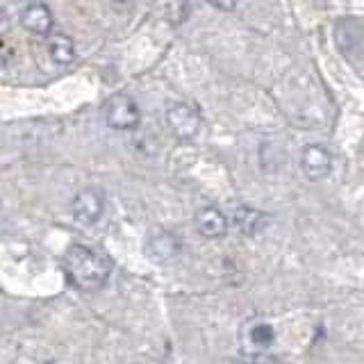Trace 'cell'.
<instances>
[{
	"instance_id": "5b68a950",
	"label": "cell",
	"mask_w": 364,
	"mask_h": 364,
	"mask_svg": "<svg viewBox=\"0 0 364 364\" xmlns=\"http://www.w3.org/2000/svg\"><path fill=\"white\" fill-rule=\"evenodd\" d=\"M301 168L307 180H321L333 171V153L321 144H310L301 153Z\"/></svg>"
},
{
	"instance_id": "9c48e42d",
	"label": "cell",
	"mask_w": 364,
	"mask_h": 364,
	"mask_svg": "<svg viewBox=\"0 0 364 364\" xmlns=\"http://www.w3.org/2000/svg\"><path fill=\"white\" fill-rule=\"evenodd\" d=\"M196 228L203 237L208 239H221L228 232V219L221 210L216 208H203L196 212Z\"/></svg>"
},
{
	"instance_id": "6da1fadb",
	"label": "cell",
	"mask_w": 364,
	"mask_h": 364,
	"mask_svg": "<svg viewBox=\"0 0 364 364\" xmlns=\"http://www.w3.org/2000/svg\"><path fill=\"white\" fill-rule=\"evenodd\" d=\"M64 267L80 289H100L112 276L114 262L96 248L73 244L64 255Z\"/></svg>"
},
{
	"instance_id": "52a82bcc",
	"label": "cell",
	"mask_w": 364,
	"mask_h": 364,
	"mask_svg": "<svg viewBox=\"0 0 364 364\" xmlns=\"http://www.w3.org/2000/svg\"><path fill=\"white\" fill-rule=\"evenodd\" d=\"M21 26L32 34H50L53 11L43 3H28L21 11Z\"/></svg>"
},
{
	"instance_id": "277c9868",
	"label": "cell",
	"mask_w": 364,
	"mask_h": 364,
	"mask_svg": "<svg viewBox=\"0 0 364 364\" xmlns=\"http://www.w3.org/2000/svg\"><path fill=\"white\" fill-rule=\"evenodd\" d=\"M102 212H105V196H102L100 189H82L75 193V198L71 203V214L77 223L82 225H94Z\"/></svg>"
},
{
	"instance_id": "4fadbf2b",
	"label": "cell",
	"mask_w": 364,
	"mask_h": 364,
	"mask_svg": "<svg viewBox=\"0 0 364 364\" xmlns=\"http://www.w3.org/2000/svg\"><path fill=\"white\" fill-rule=\"evenodd\" d=\"M46 364H55V362H46Z\"/></svg>"
},
{
	"instance_id": "8fae6325",
	"label": "cell",
	"mask_w": 364,
	"mask_h": 364,
	"mask_svg": "<svg viewBox=\"0 0 364 364\" xmlns=\"http://www.w3.org/2000/svg\"><path fill=\"white\" fill-rule=\"evenodd\" d=\"M235 223L239 225V230H244L246 235H255L259 228H264L267 214H262L253 208H237L235 210Z\"/></svg>"
},
{
	"instance_id": "ba28073f",
	"label": "cell",
	"mask_w": 364,
	"mask_h": 364,
	"mask_svg": "<svg viewBox=\"0 0 364 364\" xmlns=\"http://www.w3.org/2000/svg\"><path fill=\"white\" fill-rule=\"evenodd\" d=\"M276 341V330L267 321H255L248 323L244 330V348L248 353H262L271 348V344Z\"/></svg>"
},
{
	"instance_id": "8992f818",
	"label": "cell",
	"mask_w": 364,
	"mask_h": 364,
	"mask_svg": "<svg viewBox=\"0 0 364 364\" xmlns=\"http://www.w3.org/2000/svg\"><path fill=\"white\" fill-rule=\"evenodd\" d=\"M146 253L159 264H166V262H173L180 255V242L173 232L159 230L146 239Z\"/></svg>"
},
{
	"instance_id": "30bf717a",
	"label": "cell",
	"mask_w": 364,
	"mask_h": 364,
	"mask_svg": "<svg viewBox=\"0 0 364 364\" xmlns=\"http://www.w3.org/2000/svg\"><path fill=\"white\" fill-rule=\"evenodd\" d=\"M48 55L55 64H71L75 60V46L71 41V37L66 34H50L48 37Z\"/></svg>"
},
{
	"instance_id": "7a4b0ae2",
	"label": "cell",
	"mask_w": 364,
	"mask_h": 364,
	"mask_svg": "<svg viewBox=\"0 0 364 364\" xmlns=\"http://www.w3.org/2000/svg\"><path fill=\"white\" fill-rule=\"evenodd\" d=\"M102 117L112 130H134L141 121L139 105L128 94H114L102 105Z\"/></svg>"
},
{
	"instance_id": "3957f363",
	"label": "cell",
	"mask_w": 364,
	"mask_h": 364,
	"mask_svg": "<svg viewBox=\"0 0 364 364\" xmlns=\"http://www.w3.org/2000/svg\"><path fill=\"white\" fill-rule=\"evenodd\" d=\"M166 125L178 139L191 141L200 134L203 119L200 112L193 105H189V102H171L166 107Z\"/></svg>"
},
{
	"instance_id": "7c38bea8",
	"label": "cell",
	"mask_w": 364,
	"mask_h": 364,
	"mask_svg": "<svg viewBox=\"0 0 364 364\" xmlns=\"http://www.w3.org/2000/svg\"><path fill=\"white\" fill-rule=\"evenodd\" d=\"M216 9H235L237 5H225V3H214Z\"/></svg>"
}]
</instances>
